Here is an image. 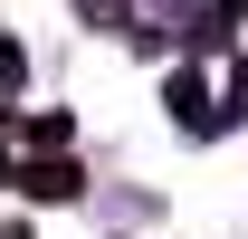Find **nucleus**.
<instances>
[{
  "label": "nucleus",
  "instance_id": "f257e3e1",
  "mask_svg": "<svg viewBox=\"0 0 248 239\" xmlns=\"http://www.w3.org/2000/svg\"><path fill=\"white\" fill-rule=\"evenodd\" d=\"M29 191H48V201H67V191H77V172H67V163H38V172H29Z\"/></svg>",
  "mask_w": 248,
  "mask_h": 239
},
{
  "label": "nucleus",
  "instance_id": "f03ea898",
  "mask_svg": "<svg viewBox=\"0 0 248 239\" xmlns=\"http://www.w3.org/2000/svg\"><path fill=\"white\" fill-rule=\"evenodd\" d=\"M0 239H19V230H0Z\"/></svg>",
  "mask_w": 248,
  "mask_h": 239
}]
</instances>
